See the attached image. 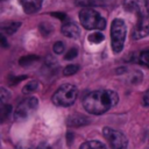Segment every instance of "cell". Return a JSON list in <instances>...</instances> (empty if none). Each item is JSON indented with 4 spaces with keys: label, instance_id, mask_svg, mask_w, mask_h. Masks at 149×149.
<instances>
[{
    "label": "cell",
    "instance_id": "obj_9",
    "mask_svg": "<svg viewBox=\"0 0 149 149\" xmlns=\"http://www.w3.org/2000/svg\"><path fill=\"white\" fill-rule=\"evenodd\" d=\"M61 31L63 35H65L66 37H70V38H78L80 35V29L73 22H65L62 26Z\"/></svg>",
    "mask_w": 149,
    "mask_h": 149
},
{
    "label": "cell",
    "instance_id": "obj_10",
    "mask_svg": "<svg viewBox=\"0 0 149 149\" xmlns=\"http://www.w3.org/2000/svg\"><path fill=\"white\" fill-rule=\"evenodd\" d=\"M66 123L70 127H83V126H86L90 123V119L84 115H80V114H73L68 118Z\"/></svg>",
    "mask_w": 149,
    "mask_h": 149
},
{
    "label": "cell",
    "instance_id": "obj_5",
    "mask_svg": "<svg viewBox=\"0 0 149 149\" xmlns=\"http://www.w3.org/2000/svg\"><path fill=\"white\" fill-rule=\"evenodd\" d=\"M127 34V26L122 19H114L111 26V45L114 54L122 51Z\"/></svg>",
    "mask_w": 149,
    "mask_h": 149
},
{
    "label": "cell",
    "instance_id": "obj_15",
    "mask_svg": "<svg viewBox=\"0 0 149 149\" xmlns=\"http://www.w3.org/2000/svg\"><path fill=\"white\" fill-rule=\"evenodd\" d=\"M38 81H36V80H31V81H29L28 84H26L24 86H23V88H22V92L24 93V94H28V93H31V92H35L37 88H38Z\"/></svg>",
    "mask_w": 149,
    "mask_h": 149
},
{
    "label": "cell",
    "instance_id": "obj_24",
    "mask_svg": "<svg viewBox=\"0 0 149 149\" xmlns=\"http://www.w3.org/2000/svg\"><path fill=\"white\" fill-rule=\"evenodd\" d=\"M77 55H78V49H77V48H71V49L65 54L64 59L71 61V59H73L74 57H77Z\"/></svg>",
    "mask_w": 149,
    "mask_h": 149
},
{
    "label": "cell",
    "instance_id": "obj_26",
    "mask_svg": "<svg viewBox=\"0 0 149 149\" xmlns=\"http://www.w3.org/2000/svg\"><path fill=\"white\" fill-rule=\"evenodd\" d=\"M142 105L144 107H149V88L144 92V94L142 97Z\"/></svg>",
    "mask_w": 149,
    "mask_h": 149
},
{
    "label": "cell",
    "instance_id": "obj_22",
    "mask_svg": "<svg viewBox=\"0 0 149 149\" xmlns=\"http://www.w3.org/2000/svg\"><path fill=\"white\" fill-rule=\"evenodd\" d=\"M142 80V73L140 72V71H134V73L130 76V78H129V81L132 83V84H137V83H140Z\"/></svg>",
    "mask_w": 149,
    "mask_h": 149
},
{
    "label": "cell",
    "instance_id": "obj_13",
    "mask_svg": "<svg viewBox=\"0 0 149 149\" xmlns=\"http://www.w3.org/2000/svg\"><path fill=\"white\" fill-rule=\"evenodd\" d=\"M76 5L80 7H93V6H101L105 5V0H76Z\"/></svg>",
    "mask_w": 149,
    "mask_h": 149
},
{
    "label": "cell",
    "instance_id": "obj_6",
    "mask_svg": "<svg viewBox=\"0 0 149 149\" xmlns=\"http://www.w3.org/2000/svg\"><path fill=\"white\" fill-rule=\"evenodd\" d=\"M38 107V100L35 97H29L24 100H22L14 112V119L15 121H22L28 119Z\"/></svg>",
    "mask_w": 149,
    "mask_h": 149
},
{
    "label": "cell",
    "instance_id": "obj_14",
    "mask_svg": "<svg viewBox=\"0 0 149 149\" xmlns=\"http://www.w3.org/2000/svg\"><path fill=\"white\" fill-rule=\"evenodd\" d=\"M38 58H40V57L36 56V55H27V56H23V57H21V58L19 59V64H20L21 66H28V65H30L31 63L38 61Z\"/></svg>",
    "mask_w": 149,
    "mask_h": 149
},
{
    "label": "cell",
    "instance_id": "obj_23",
    "mask_svg": "<svg viewBox=\"0 0 149 149\" xmlns=\"http://www.w3.org/2000/svg\"><path fill=\"white\" fill-rule=\"evenodd\" d=\"M26 78H27V76H19V77H16V76H14V74H9L8 81H9L10 85H16L17 83H20L21 80H23V79H26Z\"/></svg>",
    "mask_w": 149,
    "mask_h": 149
},
{
    "label": "cell",
    "instance_id": "obj_25",
    "mask_svg": "<svg viewBox=\"0 0 149 149\" xmlns=\"http://www.w3.org/2000/svg\"><path fill=\"white\" fill-rule=\"evenodd\" d=\"M0 97H1V104L3 105V104H6L7 99L10 97V94H9V92L5 87H1L0 88Z\"/></svg>",
    "mask_w": 149,
    "mask_h": 149
},
{
    "label": "cell",
    "instance_id": "obj_7",
    "mask_svg": "<svg viewBox=\"0 0 149 149\" xmlns=\"http://www.w3.org/2000/svg\"><path fill=\"white\" fill-rule=\"evenodd\" d=\"M102 134L112 149H127L128 140L123 133L109 127H105L102 129Z\"/></svg>",
    "mask_w": 149,
    "mask_h": 149
},
{
    "label": "cell",
    "instance_id": "obj_19",
    "mask_svg": "<svg viewBox=\"0 0 149 149\" xmlns=\"http://www.w3.org/2000/svg\"><path fill=\"white\" fill-rule=\"evenodd\" d=\"M38 29H40V31H41V34L43 36H49L52 33V26L49 24V23H45V22L44 23H41L40 27H38Z\"/></svg>",
    "mask_w": 149,
    "mask_h": 149
},
{
    "label": "cell",
    "instance_id": "obj_2",
    "mask_svg": "<svg viewBox=\"0 0 149 149\" xmlns=\"http://www.w3.org/2000/svg\"><path fill=\"white\" fill-rule=\"evenodd\" d=\"M123 8L135 14L136 23L133 29V38L140 40L149 35V7L147 0H123Z\"/></svg>",
    "mask_w": 149,
    "mask_h": 149
},
{
    "label": "cell",
    "instance_id": "obj_29",
    "mask_svg": "<svg viewBox=\"0 0 149 149\" xmlns=\"http://www.w3.org/2000/svg\"><path fill=\"white\" fill-rule=\"evenodd\" d=\"M15 149H31V147L28 146V144H24V143H20V144L16 146Z\"/></svg>",
    "mask_w": 149,
    "mask_h": 149
},
{
    "label": "cell",
    "instance_id": "obj_4",
    "mask_svg": "<svg viewBox=\"0 0 149 149\" xmlns=\"http://www.w3.org/2000/svg\"><path fill=\"white\" fill-rule=\"evenodd\" d=\"M79 21L87 30H101L106 27V20L91 7H86L79 12Z\"/></svg>",
    "mask_w": 149,
    "mask_h": 149
},
{
    "label": "cell",
    "instance_id": "obj_3",
    "mask_svg": "<svg viewBox=\"0 0 149 149\" xmlns=\"http://www.w3.org/2000/svg\"><path fill=\"white\" fill-rule=\"evenodd\" d=\"M78 97V88L73 84H63L61 85L56 92L52 94V102L56 106L61 107H69L74 104L76 99Z\"/></svg>",
    "mask_w": 149,
    "mask_h": 149
},
{
    "label": "cell",
    "instance_id": "obj_21",
    "mask_svg": "<svg viewBox=\"0 0 149 149\" xmlns=\"http://www.w3.org/2000/svg\"><path fill=\"white\" fill-rule=\"evenodd\" d=\"M52 49H54V52H55L56 55H61V54H63V52H64L65 45H64V43H63V42L58 41V42L54 43V47H52Z\"/></svg>",
    "mask_w": 149,
    "mask_h": 149
},
{
    "label": "cell",
    "instance_id": "obj_18",
    "mask_svg": "<svg viewBox=\"0 0 149 149\" xmlns=\"http://www.w3.org/2000/svg\"><path fill=\"white\" fill-rule=\"evenodd\" d=\"M104 38H105L104 35H102L101 33H99V31H95V33L88 35V41H90L91 43H94V44H98V43L102 42Z\"/></svg>",
    "mask_w": 149,
    "mask_h": 149
},
{
    "label": "cell",
    "instance_id": "obj_12",
    "mask_svg": "<svg viewBox=\"0 0 149 149\" xmlns=\"http://www.w3.org/2000/svg\"><path fill=\"white\" fill-rule=\"evenodd\" d=\"M79 149H106V147L100 141L92 140V141H86V142L81 143Z\"/></svg>",
    "mask_w": 149,
    "mask_h": 149
},
{
    "label": "cell",
    "instance_id": "obj_28",
    "mask_svg": "<svg viewBox=\"0 0 149 149\" xmlns=\"http://www.w3.org/2000/svg\"><path fill=\"white\" fill-rule=\"evenodd\" d=\"M0 42H1V45H2L3 48H7V47H8V43H7L6 37H5L3 35H1V36H0Z\"/></svg>",
    "mask_w": 149,
    "mask_h": 149
},
{
    "label": "cell",
    "instance_id": "obj_27",
    "mask_svg": "<svg viewBox=\"0 0 149 149\" xmlns=\"http://www.w3.org/2000/svg\"><path fill=\"white\" fill-rule=\"evenodd\" d=\"M51 15L52 16H55V17H57V19H59L61 21H66L68 20V16L64 14V13H59V12H56V13H51Z\"/></svg>",
    "mask_w": 149,
    "mask_h": 149
},
{
    "label": "cell",
    "instance_id": "obj_31",
    "mask_svg": "<svg viewBox=\"0 0 149 149\" xmlns=\"http://www.w3.org/2000/svg\"><path fill=\"white\" fill-rule=\"evenodd\" d=\"M72 137H73L72 133H68V142H69V143H71V140H72Z\"/></svg>",
    "mask_w": 149,
    "mask_h": 149
},
{
    "label": "cell",
    "instance_id": "obj_16",
    "mask_svg": "<svg viewBox=\"0 0 149 149\" xmlns=\"http://www.w3.org/2000/svg\"><path fill=\"white\" fill-rule=\"evenodd\" d=\"M78 71H79V65L78 64H69L64 68L63 73H64V76H72L74 73H77Z\"/></svg>",
    "mask_w": 149,
    "mask_h": 149
},
{
    "label": "cell",
    "instance_id": "obj_11",
    "mask_svg": "<svg viewBox=\"0 0 149 149\" xmlns=\"http://www.w3.org/2000/svg\"><path fill=\"white\" fill-rule=\"evenodd\" d=\"M21 27V22L19 21H9V22H5L1 24V30L2 33L7 34V35H12L15 31H17V29Z\"/></svg>",
    "mask_w": 149,
    "mask_h": 149
},
{
    "label": "cell",
    "instance_id": "obj_20",
    "mask_svg": "<svg viewBox=\"0 0 149 149\" xmlns=\"http://www.w3.org/2000/svg\"><path fill=\"white\" fill-rule=\"evenodd\" d=\"M10 112H12V106H10V105L3 104V105L1 106V121H2V122L9 116Z\"/></svg>",
    "mask_w": 149,
    "mask_h": 149
},
{
    "label": "cell",
    "instance_id": "obj_30",
    "mask_svg": "<svg viewBox=\"0 0 149 149\" xmlns=\"http://www.w3.org/2000/svg\"><path fill=\"white\" fill-rule=\"evenodd\" d=\"M36 149H50V148H49V146H48L47 143H41V144L37 146Z\"/></svg>",
    "mask_w": 149,
    "mask_h": 149
},
{
    "label": "cell",
    "instance_id": "obj_1",
    "mask_svg": "<svg viewBox=\"0 0 149 149\" xmlns=\"http://www.w3.org/2000/svg\"><path fill=\"white\" fill-rule=\"evenodd\" d=\"M119 101V95L112 90H98L90 92L83 99V106L86 112L93 115H100L114 107Z\"/></svg>",
    "mask_w": 149,
    "mask_h": 149
},
{
    "label": "cell",
    "instance_id": "obj_17",
    "mask_svg": "<svg viewBox=\"0 0 149 149\" xmlns=\"http://www.w3.org/2000/svg\"><path fill=\"white\" fill-rule=\"evenodd\" d=\"M139 62H140V64H142V65L149 68V49L143 50V51L140 54V56H139Z\"/></svg>",
    "mask_w": 149,
    "mask_h": 149
},
{
    "label": "cell",
    "instance_id": "obj_8",
    "mask_svg": "<svg viewBox=\"0 0 149 149\" xmlns=\"http://www.w3.org/2000/svg\"><path fill=\"white\" fill-rule=\"evenodd\" d=\"M19 2L22 6V9L24 10V13L34 14L41 9L43 0H19Z\"/></svg>",
    "mask_w": 149,
    "mask_h": 149
}]
</instances>
